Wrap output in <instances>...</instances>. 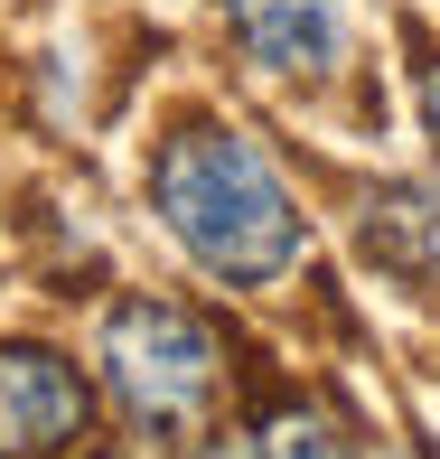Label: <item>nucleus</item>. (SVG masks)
I'll return each mask as SVG.
<instances>
[{"label": "nucleus", "mask_w": 440, "mask_h": 459, "mask_svg": "<svg viewBox=\"0 0 440 459\" xmlns=\"http://www.w3.org/2000/svg\"><path fill=\"white\" fill-rule=\"evenodd\" d=\"M263 75H328L347 56V0H216Z\"/></svg>", "instance_id": "20e7f679"}, {"label": "nucleus", "mask_w": 440, "mask_h": 459, "mask_svg": "<svg viewBox=\"0 0 440 459\" xmlns=\"http://www.w3.org/2000/svg\"><path fill=\"white\" fill-rule=\"evenodd\" d=\"M94 394L56 347H0V459H47L66 441H85Z\"/></svg>", "instance_id": "7ed1b4c3"}, {"label": "nucleus", "mask_w": 440, "mask_h": 459, "mask_svg": "<svg viewBox=\"0 0 440 459\" xmlns=\"http://www.w3.org/2000/svg\"><path fill=\"white\" fill-rule=\"evenodd\" d=\"M366 254L384 263L393 281H440V178H403L366 197Z\"/></svg>", "instance_id": "39448f33"}, {"label": "nucleus", "mask_w": 440, "mask_h": 459, "mask_svg": "<svg viewBox=\"0 0 440 459\" xmlns=\"http://www.w3.org/2000/svg\"><path fill=\"white\" fill-rule=\"evenodd\" d=\"M254 459H356V450H347L338 431H328L319 412H309V403H281V412H272V422H263Z\"/></svg>", "instance_id": "423d86ee"}, {"label": "nucleus", "mask_w": 440, "mask_h": 459, "mask_svg": "<svg viewBox=\"0 0 440 459\" xmlns=\"http://www.w3.org/2000/svg\"><path fill=\"white\" fill-rule=\"evenodd\" d=\"M422 122H431V151H440V66L422 75Z\"/></svg>", "instance_id": "0eeeda50"}, {"label": "nucleus", "mask_w": 440, "mask_h": 459, "mask_svg": "<svg viewBox=\"0 0 440 459\" xmlns=\"http://www.w3.org/2000/svg\"><path fill=\"white\" fill-rule=\"evenodd\" d=\"M197 459H254V450H225V441H216V450H197Z\"/></svg>", "instance_id": "6e6552de"}, {"label": "nucleus", "mask_w": 440, "mask_h": 459, "mask_svg": "<svg viewBox=\"0 0 440 459\" xmlns=\"http://www.w3.org/2000/svg\"><path fill=\"white\" fill-rule=\"evenodd\" d=\"M151 206L169 225V244L197 273L235 281V290H281L309 263V216L281 187V169L235 132V122H187L169 132L151 169Z\"/></svg>", "instance_id": "f257e3e1"}, {"label": "nucleus", "mask_w": 440, "mask_h": 459, "mask_svg": "<svg viewBox=\"0 0 440 459\" xmlns=\"http://www.w3.org/2000/svg\"><path fill=\"white\" fill-rule=\"evenodd\" d=\"M103 385H113V403L132 412L151 441H187V431L206 422V403H216V338H206L197 309L178 300H122L113 319H103Z\"/></svg>", "instance_id": "f03ea898"}]
</instances>
